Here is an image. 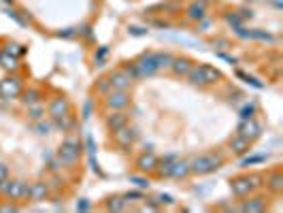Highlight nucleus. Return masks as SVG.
Returning a JSON list of instances; mask_svg holds the SVG:
<instances>
[{"mask_svg": "<svg viewBox=\"0 0 283 213\" xmlns=\"http://www.w3.org/2000/svg\"><path fill=\"white\" fill-rule=\"evenodd\" d=\"M224 158L219 154H202V156H196L190 160V173L194 175H207V173H213L222 166Z\"/></svg>", "mask_w": 283, "mask_h": 213, "instance_id": "f257e3e1", "label": "nucleus"}, {"mask_svg": "<svg viewBox=\"0 0 283 213\" xmlns=\"http://www.w3.org/2000/svg\"><path fill=\"white\" fill-rule=\"evenodd\" d=\"M188 77L194 85H211V83H217L219 73L215 68H211L207 64H200V66H194L188 70Z\"/></svg>", "mask_w": 283, "mask_h": 213, "instance_id": "f03ea898", "label": "nucleus"}, {"mask_svg": "<svg viewBox=\"0 0 283 213\" xmlns=\"http://www.w3.org/2000/svg\"><path fill=\"white\" fill-rule=\"evenodd\" d=\"M262 185V177L260 175H249V177H236L232 181V192L236 196H247L251 190L260 188Z\"/></svg>", "mask_w": 283, "mask_h": 213, "instance_id": "7ed1b4c3", "label": "nucleus"}, {"mask_svg": "<svg viewBox=\"0 0 283 213\" xmlns=\"http://www.w3.org/2000/svg\"><path fill=\"white\" fill-rule=\"evenodd\" d=\"M158 64L154 60V53H147V56H143L134 66H132V73H134L136 77H149V75H156L158 73Z\"/></svg>", "mask_w": 283, "mask_h": 213, "instance_id": "20e7f679", "label": "nucleus"}, {"mask_svg": "<svg viewBox=\"0 0 283 213\" xmlns=\"http://www.w3.org/2000/svg\"><path fill=\"white\" fill-rule=\"evenodd\" d=\"M0 192H5V196L9 198H26L28 196V185H26L24 181H5V183H0Z\"/></svg>", "mask_w": 283, "mask_h": 213, "instance_id": "39448f33", "label": "nucleus"}, {"mask_svg": "<svg viewBox=\"0 0 283 213\" xmlns=\"http://www.w3.org/2000/svg\"><path fill=\"white\" fill-rule=\"evenodd\" d=\"M58 156H60L62 162L73 164V162H77V160H79V156H81V147H79L77 141L68 139V141H64V143H62L60 154H58Z\"/></svg>", "mask_w": 283, "mask_h": 213, "instance_id": "423d86ee", "label": "nucleus"}, {"mask_svg": "<svg viewBox=\"0 0 283 213\" xmlns=\"http://www.w3.org/2000/svg\"><path fill=\"white\" fill-rule=\"evenodd\" d=\"M104 104H107V109H113V111H119L123 106L130 104V96L126 90H111L107 94V98H104Z\"/></svg>", "mask_w": 283, "mask_h": 213, "instance_id": "0eeeda50", "label": "nucleus"}, {"mask_svg": "<svg viewBox=\"0 0 283 213\" xmlns=\"http://www.w3.org/2000/svg\"><path fill=\"white\" fill-rule=\"evenodd\" d=\"M104 81H107L109 90H128L132 83V75H128L126 70H115V73H111Z\"/></svg>", "mask_w": 283, "mask_h": 213, "instance_id": "6e6552de", "label": "nucleus"}, {"mask_svg": "<svg viewBox=\"0 0 283 213\" xmlns=\"http://www.w3.org/2000/svg\"><path fill=\"white\" fill-rule=\"evenodd\" d=\"M260 132H262V126L255 120H243L241 122V126H238V132L236 135H241V137H245V139H249V141H253L255 137H260Z\"/></svg>", "mask_w": 283, "mask_h": 213, "instance_id": "1a4fd4ad", "label": "nucleus"}, {"mask_svg": "<svg viewBox=\"0 0 283 213\" xmlns=\"http://www.w3.org/2000/svg\"><path fill=\"white\" fill-rule=\"evenodd\" d=\"M134 137H136L134 128H128V124L126 126H121L119 130H115V141H117V145H121V147H130Z\"/></svg>", "mask_w": 283, "mask_h": 213, "instance_id": "9d476101", "label": "nucleus"}, {"mask_svg": "<svg viewBox=\"0 0 283 213\" xmlns=\"http://www.w3.org/2000/svg\"><path fill=\"white\" fill-rule=\"evenodd\" d=\"M47 194H49V190H47V185H45V183L37 181V183L28 185V196H30L32 200H45V198H47Z\"/></svg>", "mask_w": 283, "mask_h": 213, "instance_id": "9b49d317", "label": "nucleus"}, {"mask_svg": "<svg viewBox=\"0 0 283 213\" xmlns=\"http://www.w3.org/2000/svg\"><path fill=\"white\" fill-rule=\"evenodd\" d=\"M249 145H251V141L245 139V137H241V135H236V137L230 139V147H232L234 154H245V152H249Z\"/></svg>", "mask_w": 283, "mask_h": 213, "instance_id": "f8f14e48", "label": "nucleus"}, {"mask_svg": "<svg viewBox=\"0 0 283 213\" xmlns=\"http://www.w3.org/2000/svg\"><path fill=\"white\" fill-rule=\"evenodd\" d=\"M136 166H138L143 173H147V171H154V168L158 166V158H156L154 154H143V156L138 158Z\"/></svg>", "mask_w": 283, "mask_h": 213, "instance_id": "ddd939ff", "label": "nucleus"}, {"mask_svg": "<svg viewBox=\"0 0 283 213\" xmlns=\"http://www.w3.org/2000/svg\"><path fill=\"white\" fill-rule=\"evenodd\" d=\"M66 111H68V104L62 100V98H56L54 102H51V106H49V113L54 115L56 120H62V118H66Z\"/></svg>", "mask_w": 283, "mask_h": 213, "instance_id": "4468645a", "label": "nucleus"}, {"mask_svg": "<svg viewBox=\"0 0 283 213\" xmlns=\"http://www.w3.org/2000/svg\"><path fill=\"white\" fill-rule=\"evenodd\" d=\"M171 68L175 70V75H188V70L192 68V62L188 58H177V60L173 58Z\"/></svg>", "mask_w": 283, "mask_h": 213, "instance_id": "2eb2a0df", "label": "nucleus"}, {"mask_svg": "<svg viewBox=\"0 0 283 213\" xmlns=\"http://www.w3.org/2000/svg\"><path fill=\"white\" fill-rule=\"evenodd\" d=\"M128 124V118L123 113H115V115H111V118L107 120V126H109V130H119L121 126H126Z\"/></svg>", "mask_w": 283, "mask_h": 213, "instance_id": "dca6fc26", "label": "nucleus"}, {"mask_svg": "<svg viewBox=\"0 0 283 213\" xmlns=\"http://www.w3.org/2000/svg\"><path fill=\"white\" fill-rule=\"evenodd\" d=\"M188 175H190V164H188V162H173L171 177H177V179H181V177H188Z\"/></svg>", "mask_w": 283, "mask_h": 213, "instance_id": "f3484780", "label": "nucleus"}, {"mask_svg": "<svg viewBox=\"0 0 283 213\" xmlns=\"http://www.w3.org/2000/svg\"><path fill=\"white\" fill-rule=\"evenodd\" d=\"M264 209H266L264 198H251L249 202H243L241 205V211H264Z\"/></svg>", "mask_w": 283, "mask_h": 213, "instance_id": "a211bd4d", "label": "nucleus"}, {"mask_svg": "<svg viewBox=\"0 0 283 213\" xmlns=\"http://www.w3.org/2000/svg\"><path fill=\"white\" fill-rule=\"evenodd\" d=\"M154 60H156V64L158 68H171L173 64V56H169V53H154Z\"/></svg>", "mask_w": 283, "mask_h": 213, "instance_id": "6ab92c4d", "label": "nucleus"}, {"mask_svg": "<svg viewBox=\"0 0 283 213\" xmlns=\"http://www.w3.org/2000/svg\"><path fill=\"white\" fill-rule=\"evenodd\" d=\"M270 188L275 190V192H279L283 188V175L279 171H275V173L270 175Z\"/></svg>", "mask_w": 283, "mask_h": 213, "instance_id": "aec40b11", "label": "nucleus"}, {"mask_svg": "<svg viewBox=\"0 0 283 213\" xmlns=\"http://www.w3.org/2000/svg\"><path fill=\"white\" fill-rule=\"evenodd\" d=\"M7 175H9L7 166H5V164H0V183H5V181H7Z\"/></svg>", "mask_w": 283, "mask_h": 213, "instance_id": "412c9836", "label": "nucleus"}]
</instances>
